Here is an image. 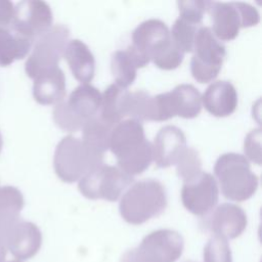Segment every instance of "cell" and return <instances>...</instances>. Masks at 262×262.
Wrapping results in <instances>:
<instances>
[{
    "mask_svg": "<svg viewBox=\"0 0 262 262\" xmlns=\"http://www.w3.org/2000/svg\"><path fill=\"white\" fill-rule=\"evenodd\" d=\"M167 207L165 186L156 179L132 183L120 198L122 218L133 225L142 224L160 215Z\"/></svg>",
    "mask_w": 262,
    "mask_h": 262,
    "instance_id": "1",
    "label": "cell"
},
{
    "mask_svg": "<svg viewBox=\"0 0 262 262\" xmlns=\"http://www.w3.org/2000/svg\"><path fill=\"white\" fill-rule=\"evenodd\" d=\"M103 164V154L73 135L64 136L56 145L53 167L57 177L67 183L79 181Z\"/></svg>",
    "mask_w": 262,
    "mask_h": 262,
    "instance_id": "2",
    "label": "cell"
},
{
    "mask_svg": "<svg viewBox=\"0 0 262 262\" xmlns=\"http://www.w3.org/2000/svg\"><path fill=\"white\" fill-rule=\"evenodd\" d=\"M215 179L222 194L233 202H244L254 195L258 188V177L250 162L239 154L221 155L214 166Z\"/></svg>",
    "mask_w": 262,
    "mask_h": 262,
    "instance_id": "3",
    "label": "cell"
},
{
    "mask_svg": "<svg viewBox=\"0 0 262 262\" xmlns=\"http://www.w3.org/2000/svg\"><path fill=\"white\" fill-rule=\"evenodd\" d=\"M101 104V93L91 84H80L53 107V121L57 127L69 133L77 132L85 123L97 116Z\"/></svg>",
    "mask_w": 262,
    "mask_h": 262,
    "instance_id": "4",
    "label": "cell"
},
{
    "mask_svg": "<svg viewBox=\"0 0 262 262\" xmlns=\"http://www.w3.org/2000/svg\"><path fill=\"white\" fill-rule=\"evenodd\" d=\"M69 29L58 24L52 25L34 41L25 63V71L29 78L34 80L38 76L58 68L69 42Z\"/></svg>",
    "mask_w": 262,
    "mask_h": 262,
    "instance_id": "5",
    "label": "cell"
},
{
    "mask_svg": "<svg viewBox=\"0 0 262 262\" xmlns=\"http://www.w3.org/2000/svg\"><path fill=\"white\" fill-rule=\"evenodd\" d=\"M212 19V32L221 41L235 39L244 28L256 26L259 20L258 10L245 2H208V11Z\"/></svg>",
    "mask_w": 262,
    "mask_h": 262,
    "instance_id": "6",
    "label": "cell"
},
{
    "mask_svg": "<svg viewBox=\"0 0 262 262\" xmlns=\"http://www.w3.org/2000/svg\"><path fill=\"white\" fill-rule=\"evenodd\" d=\"M183 246V238L177 231L155 230L144 236L138 247L126 251L121 262H175Z\"/></svg>",
    "mask_w": 262,
    "mask_h": 262,
    "instance_id": "7",
    "label": "cell"
},
{
    "mask_svg": "<svg viewBox=\"0 0 262 262\" xmlns=\"http://www.w3.org/2000/svg\"><path fill=\"white\" fill-rule=\"evenodd\" d=\"M192 52L190 71L193 79L199 83L212 82L221 71L226 51L211 28H199Z\"/></svg>",
    "mask_w": 262,
    "mask_h": 262,
    "instance_id": "8",
    "label": "cell"
},
{
    "mask_svg": "<svg viewBox=\"0 0 262 262\" xmlns=\"http://www.w3.org/2000/svg\"><path fill=\"white\" fill-rule=\"evenodd\" d=\"M133 177L117 166L100 165L78 181L79 191L89 200L115 202L132 184Z\"/></svg>",
    "mask_w": 262,
    "mask_h": 262,
    "instance_id": "9",
    "label": "cell"
},
{
    "mask_svg": "<svg viewBox=\"0 0 262 262\" xmlns=\"http://www.w3.org/2000/svg\"><path fill=\"white\" fill-rule=\"evenodd\" d=\"M202 94L191 84H180L173 90L152 97V121L174 117L192 119L202 111Z\"/></svg>",
    "mask_w": 262,
    "mask_h": 262,
    "instance_id": "10",
    "label": "cell"
},
{
    "mask_svg": "<svg viewBox=\"0 0 262 262\" xmlns=\"http://www.w3.org/2000/svg\"><path fill=\"white\" fill-rule=\"evenodd\" d=\"M52 20L53 15L48 3L41 0H25L14 6L10 28L34 42L52 26Z\"/></svg>",
    "mask_w": 262,
    "mask_h": 262,
    "instance_id": "11",
    "label": "cell"
},
{
    "mask_svg": "<svg viewBox=\"0 0 262 262\" xmlns=\"http://www.w3.org/2000/svg\"><path fill=\"white\" fill-rule=\"evenodd\" d=\"M0 241L14 259L24 261L38 253L42 244V233L35 223L18 218L0 231Z\"/></svg>",
    "mask_w": 262,
    "mask_h": 262,
    "instance_id": "12",
    "label": "cell"
},
{
    "mask_svg": "<svg viewBox=\"0 0 262 262\" xmlns=\"http://www.w3.org/2000/svg\"><path fill=\"white\" fill-rule=\"evenodd\" d=\"M219 199V187L215 177L202 172L194 179L184 182L181 188V201L184 208L195 216H205L212 212Z\"/></svg>",
    "mask_w": 262,
    "mask_h": 262,
    "instance_id": "13",
    "label": "cell"
},
{
    "mask_svg": "<svg viewBox=\"0 0 262 262\" xmlns=\"http://www.w3.org/2000/svg\"><path fill=\"white\" fill-rule=\"evenodd\" d=\"M171 44L167 25L156 18L142 21L132 33V46L145 55L149 61L154 55Z\"/></svg>",
    "mask_w": 262,
    "mask_h": 262,
    "instance_id": "14",
    "label": "cell"
},
{
    "mask_svg": "<svg viewBox=\"0 0 262 262\" xmlns=\"http://www.w3.org/2000/svg\"><path fill=\"white\" fill-rule=\"evenodd\" d=\"M247 224L245 211L239 206L229 203L215 207L208 220V227L214 236L225 239L239 236L245 231Z\"/></svg>",
    "mask_w": 262,
    "mask_h": 262,
    "instance_id": "15",
    "label": "cell"
},
{
    "mask_svg": "<svg viewBox=\"0 0 262 262\" xmlns=\"http://www.w3.org/2000/svg\"><path fill=\"white\" fill-rule=\"evenodd\" d=\"M152 158L160 168L175 164L181 151L186 147V137L176 126H165L159 130L151 143Z\"/></svg>",
    "mask_w": 262,
    "mask_h": 262,
    "instance_id": "16",
    "label": "cell"
},
{
    "mask_svg": "<svg viewBox=\"0 0 262 262\" xmlns=\"http://www.w3.org/2000/svg\"><path fill=\"white\" fill-rule=\"evenodd\" d=\"M202 105L214 117L224 118L234 113L237 106V92L228 81L212 82L202 95Z\"/></svg>",
    "mask_w": 262,
    "mask_h": 262,
    "instance_id": "17",
    "label": "cell"
},
{
    "mask_svg": "<svg viewBox=\"0 0 262 262\" xmlns=\"http://www.w3.org/2000/svg\"><path fill=\"white\" fill-rule=\"evenodd\" d=\"M148 62L149 59L131 44L124 50L114 52L111 58V71L115 84L127 89L134 82L137 70L144 68Z\"/></svg>",
    "mask_w": 262,
    "mask_h": 262,
    "instance_id": "18",
    "label": "cell"
},
{
    "mask_svg": "<svg viewBox=\"0 0 262 262\" xmlns=\"http://www.w3.org/2000/svg\"><path fill=\"white\" fill-rule=\"evenodd\" d=\"M146 140L141 122L133 119H124L112 129L108 149L118 159L138 147Z\"/></svg>",
    "mask_w": 262,
    "mask_h": 262,
    "instance_id": "19",
    "label": "cell"
},
{
    "mask_svg": "<svg viewBox=\"0 0 262 262\" xmlns=\"http://www.w3.org/2000/svg\"><path fill=\"white\" fill-rule=\"evenodd\" d=\"M76 80L90 84L95 74V59L89 47L79 39L69 40L62 55Z\"/></svg>",
    "mask_w": 262,
    "mask_h": 262,
    "instance_id": "20",
    "label": "cell"
},
{
    "mask_svg": "<svg viewBox=\"0 0 262 262\" xmlns=\"http://www.w3.org/2000/svg\"><path fill=\"white\" fill-rule=\"evenodd\" d=\"M67 93L66 77L59 69H53L34 79V99L43 105H56L64 100Z\"/></svg>",
    "mask_w": 262,
    "mask_h": 262,
    "instance_id": "21",
    "label": "cell"
},
{
    "mask_svg": "<svg viewBox=\"0 0 262 262\" xmlns=\"http://www.w3.org/2000/svg\"><path fill=\"white\" fill-rule=\"evenodd\" d=\"M33 41L16 34L8 28H0V67H7L15 60L26 57L33 46Z\"/></svg>",
    "mask_w": 262,
    "mask_h": 262,
    "instance_id": "22",
    "label": "cell"
},
{
    "mask_svg": "<svg viewBox=\"0 0 262 262\" xmlns=\"http://www.w3.org/2000/svg\"><path fill=\"white\" fill-rule=\"evenodd\" d=\"M152 96L143 90L128 91L122 95L120 112L122 119H133L138 122L150 121Z\"/></svg>",
    "mask_w": 262,
    "mask_h": 262,
    "instance_id": "23",
    "label": "cell"
},
{
    "mask_svg": "<svg viewBox=\"0 0 262 262\" xmlns=\"http://www.w3.org/2000/svg\"><path fill=\"white\" fill-rule=\"evenodd\" d=\"M25 205L21 191L11 185L0 186V231L19 218Z\"/></svg>",
    "mask_w": 262,
    "mask_h": 262,
    "instance_id": "24",
    "label": "cell"
},
{
    "mask_svg": "<svg viewBox=\"0 0 262 262\" xmlns=\"http://www.w3.org/2000/svg\"><path fill=\"white\" fill-rule=\"evenodd\" d=\"M154 162L151 143L146 140L138 147L117 159L118 168L133 177L144 172Z\"/></svg>",
    "mask_w": 262,
    "mask_h": 262,
    "instance_id": "25",
    "label": "cell"
},
{
    "mask_svg": "<svg viewBox=\"0 0 262 262\" xmlns=\"http://www.w3.org/2000/svg\"><path fill=\"white\" fill-rule=\"evenodd\" d=\"M114 126L106 123L98 115L85 123L82 130V140L90 147L104 155L108 149L110 136Z\"/></svg>",
    "mask_w": 262,
    "mask_h": 262,
    "instance_id": "26",
    "label": "cell"
},
{
    "mask_svg": "<svg viewBox=\"0 0 262 262\" xmlns=\"http://www.w3.org/2000/svg\"><path fill=\"white\" fill-rule=\"evenodd\" d=\"M125 90V88L114 83L101 93V104L98 116L112 126L123 120L120 112V103Z\"/></svg>",
    "mask_w": 262,
    "mask_h": 262,
    "instance_id": "27",
    "label": "cell"
},
{
    "mask_svg": "<svg viewBox=\"0 0 262 262\" xmlns=\"http://www.w3.org/2000/svg\"><path fill=\"white\" fill-rule=\"evenodd\" d=\"M177 175L182 179L183 183L188 182L198 177L202 172V160L199 152L192 147H185L175 164Z\"/></svg>",
    "mask_w": 262,
    "mask_h": 262,
    "instance_id": "28",
    "label": "cell"
},
{
    "mask_svg": "<svg viewBox=\"0 0 262 262\" xmlns=\"http://www.w3.org/2000/svg\"><path fill=\"white\" fill-rule=\"evenodd\" d=\"M199 28L196 25L190 24L181 18H177L170 31V36L173 44L184 54L192 52L195 35Z\"/></svg>",
    "mask_w": 262,
    "mask_h": 262,
    "instance_id": "29",
    "label": "cell"
},
{
    "mask_svg": "<svg viewBox=\"0 0 262 262\" xmlns=\"http://www.w3.org/2000/svg\"><path fill=\"white\" fill-rule=\"evenodd\" d=\"M204 262H232L227 239L213 236L204 248Z\"/></svg>",
    "mask_w": 262,
    "mask_h": 262,
    "instance_id": "30",
    "label": "cell"
},
{
    "mask_svg": "<svg viewBox=\"0 0 262 262\" xmlns=\"http://www.w3.org/2000/svg\"><path fill=\"white\" fill-rule=\"evenodd\" d=\"M208 2L202 0L178 1L179 18L198 26L202 23L205 13L208 11Z\"/></svg>",
    "mask_w": 262,
    "mask_h": 262,
    "instance_id": "31",
    "label": "cell"
},
{
    "mask_svg": "<svg viewBox=\"0 0 262 262\" xmlns=\"http://www.w3.org/2000/svg\"><path fill=\"white\" fill-rule=\"evenodd\" d=\"M183 55L184 54L173 44L171 40V44L154 55L150 61H152L155 66L161 70L170 71L177 69L182 63Z\"/></svg>",
    "mask_w": 262,
    "mask_h": 262,
    "instance_id": "32",
    "label": "cell"
},
{
    "mask_svg": "<svg viewBox=\"0 0 262 262\" xmlns=\"http://www.w3.org/2000/svg\"><path fill=\"white\" fill-rule=\"evenodd\" d=\"M245 158L249 162L261 165V129L256 128L251 130L244 141Z\"/></svg>",
    "mask_w": 262,
    "mask_h": 262,
    "instance_id": "33",
    "label": "cell"
},
{
    "mask_svg": "<svg viewBox=\"0 0 262 262\" xmlns=\"http://www.w3.org/2000/svg\"><path fill=\"white\" fill-rule=\"evenodd\" d=\"M14 13V5L8 0H0V28H8L11 25Z\"/></svg>",
    "mask_w": 262,
    "mask_h": 262,
    "instance_id": "34",
    "label": "cell"
},
{
    "mask_svg": "<svg viewBox=\"0 0 262 262\" xmlns=\"http://www.w3.org/2000/svg\"><path fill=\"white\" fill-rule=\"evenodd\" d=\"M6 254H7V251H6V249L4 248L3 244L0 241V262H5Z\"/></svg>",
    "mask_w": 262,
    "mask_h": 262,
    "instance_id": "35",
    "label": "cell"
},
{
    "mask_svg": "<svg viewBox=\"0 0 262 262\" xmlns=\"http://www.w3.org/2000/svg\"><path fill=\"white\" fill-rule=\"evenodd\" d=\"M2 146H3V139H2V135L0 133V152L2 150Z\"/></svg>",
    "mask_w": 262,
    "mask_h": 262,
    "instance_id": "36",
    "label": "cell"
},
{
    "mask_svg": "<svg viewBox=\"0 0 262 262\" xmlns=\"http://www.w3.org/2000/svg\"><path fill=\"white\" fill-rule=\"evenodd\" d=\"M7 262H23V261H19V260H16V259H13V260H10V261H7Z\"/></svg>",
    "mask_w": 262,
    "mask_h": 262,
    "instance_id": "37",
    "label": "cell"
},
{
    "mask_svg": "<svg viewBox=\"0 0 262 262\" xmlns=\"http://www.w3.org/2000/svg\"><path fill=\"white\" fill-rule=\"evenodd\" d=\"M186 262H193V261H186Z\"/></svg>",
    "mask_w": 262,
    "mask_h": 262,
    "instance_id": "38",
    "label": "cell"
}]
</instances>
